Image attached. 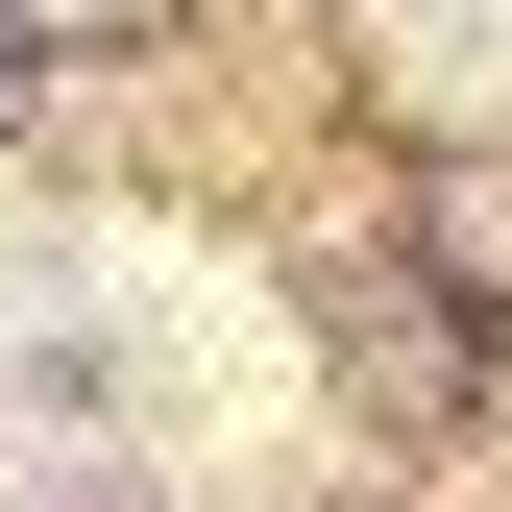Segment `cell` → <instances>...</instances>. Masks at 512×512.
Returning a JSON list of instances; mask_svg holds the SVG:
<instances>
[{"mask_svg":"<svg viewBox=\"0 0 512 512\" xmlns=\"http://www.w3.org/2000/svg\"><path fill=\"white\" fill-rule=\"evenodd\" d=\"M98 269H122V317H147L171 391H220V415H269V391H293V317L244 293V269H196V244H98Z\"/></svg>","mask_w":512,"mask_h":512,"instance_id":"6da1fadb","label":"cell"},{"mask_svg":"<svg viewBox=\"0 0 512 512\" xmlns=\"http://www.w3.org/2000/svg\"><path fill=\"white\" fill-rule=\"evenodd\" d=\"M366 49H391V98L512 122V0H366Z\"/></svg>","mask_w":512,"mask_h":512,"instance_id":"7a4b0ae2","label":"cell"},{"mask_svg":"<svg viewBox=\"0 0 512 512\" xmlns=\"http://www.w3.org/2000/svg\"><path fill=\"white\" fill-rule=\"evenodd\" d=\"M74 269H98L74 220H0V342H49V317H74Z\"/></svg>","mask_w":512,"mask_h":512,"instance_id":"3957f363","label":"cell"},{"mask_svg":"<svg viewBox=\"0 0 512 512\" xmlns=\"http://www.w3.org/2000/svg\"><path fill=\"white\" fill-rule=\"evenodd\" d=\"M49 25H122V0H49Z\"/></svg>","mask_w":512,"mask_h":512,"instance_id":"277c9868","label":"cell"}]
</instances>
